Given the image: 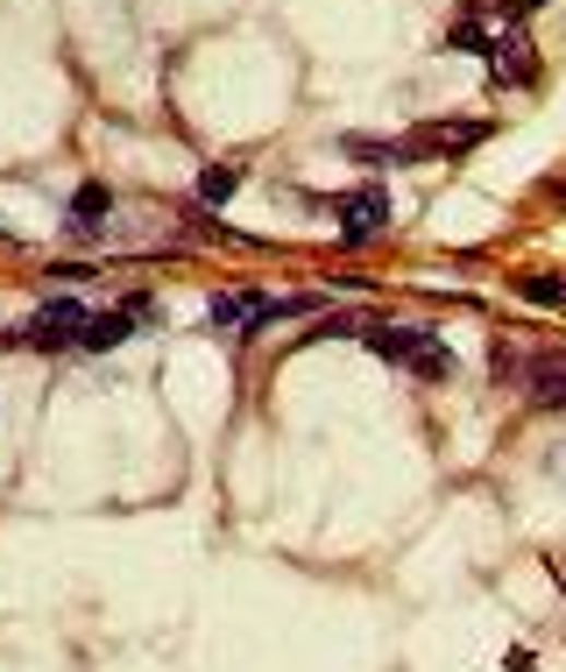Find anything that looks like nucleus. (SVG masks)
Returning a JSON list of instances; mask_svg holds the SVG:
<instances>
[{
  "instance_id": "nucleus-1",
  "label": "nucleus",
  "mask_w": 566,
  "mask_h": 672,
  "mask_svg": "<svg viewBox=\"0 0 566 672\" xmlns=\"http://www.w3.org/2000/svg\"><path fill=\"white\" fill-rule=\"evenodd\" d=\"M85 319H93L85 305H71V297H50V305H43L36 319L22 326V340H28V347H43V354H57V347H79Z\"/></svg>"
},
{
  "instance_id": "nucleus-2",
  "label": "nucleus",
  "mask_w": 566,
  "mask_h": 672,
  "mask_svg": "<svg viewBox=\"0 0 566 672\" xmlns=\"http://www.w3.org/2000/svg\"><path fill=\"white\" fill-rule=\"evenodd\" d=\"M362 340L382 354V362H411V368L439 347V340H432V326H362Z\"/></svg>"
},
{
  "instance_id": "nucleus-3",
  "label": "nucleus",
  "mask_w": 566,
  "mask_h": 672,
  "mask_svg": "<svg viewBox=\"0 0 566 672\" xmlns=\"http://www.w3.org/2000/svg\"><path fill=\"white\" fill-rule=\"evenodd\" d=\"M340 220H347V227H340V241H347V248H362L368 234H376L382 220H390V199H382V185L347 191V199H340Z\"/></svg>"
},
{
  "instance_id": "nucleus-4",
  "label": "nucleus",
  "mask_w": 566,
  "mask_h": 672,
  "mask_svg": "<svg viewBox=\"0 0 566 672\" xmlns=\"http://www.w3.org/2000/svg\"><path fill=\"white\" fill-rule=\"evenodd\" d=\"M135 333V311H93V319H85V333H79V347H93V354H107V347H121V340Z\"/></svg>"
},
{
  "instance_id": "nucleus-5",
  "label": "nucleus",
  "mask_w": 566,
  "mask_h": 672,
  "mask_svg": "<svg viewBox=\"0 0 566 672\" xmlns=\"http://www.w3.org/2000/svg\"><path fill=\"white\" fill-rule=\"evenodd\" d=\"M488 50H496V57H488V64H496V79H510V85H531V79H539L524 36H503V43H488Z\"/></svg>"
},
{
  "instance_id": "nucleus-6",
  "label": "nucleus",
  "mask_w": 566,
  "mask_h": 672,
  "mask_svg": "<svg viewBox=\"0 0 566 672\" xmlns=\"http://www.w3.org/2000/svg\"><path fill=\"white\" fill-rule=\"evenodd\" d=\"M241 163H205V170H199V205H227L234 199V191H241Z\"/></svg>"
},
{
  "instance_id": "nucleus-7",
  "label": "nucleus",
  "mask_w": 566,
  "mask_h": 672,
  "mask_svg": "<svg viewBox=\"0 0 566 672\" xmlns=\"http://www.w3.org/2000/svg\"><path fill=\"white\" fill-rule=\"evenodd\" d=\"M107 205H114V191H107V185H79V191H71V234H93Z\"/></svg>"
},
{
  "instance_id": "nucleus-8",
  "label": "nucleus",
  "mask_w": 566,
  "mask_h": 672,
  "mask_svg": "<svg viewBox=\"0 0 566 672\" xmlns=\"http://www.w3.org/2000/svg\"><path fill=\"white\" fill-rule=\"evenodd\" d=\"M517 291H524L531 305H545V311H559V305H566V276H545V269H539V276H524Z\"/></svg>"
},
{
  "instance_id": "nucleus-9",
  "label": "nucleus",
  "mask_w": 566,
  "mask_h": 672,
  "mask_svg": "<svg viewBox=\"0 0 566 672\" xmlns=\"http://www.w3.org/2000/svg\"><path fill=\"white\" fill-rule=\"evenodd\" d=\"M418 376H425V382H446V376H453V354H446V347H432L425 362H418Z\"/></svg>"
},
{
  "instance_id": "nucleus-10",
  "label": "nucleus",
  "mask_w": 566,
  "mask_h": 672,
  "mask_svg": "<svg viewBox=\"0 0 566 672\" xmlns=\"http://www.w3.org/2000/svg\"><path fill=\"white\" fill-rule=\"evenodd\" d=\"M446 43H453V50H482L488 36H482V22H474V14H468V22H460V28H453V36H446Z\"/></svg>"
},
{
  "instance_id": "nucleus-11",
  "label": "nucleus",
  "mask_w": 566,
  "mask_h": 672,
  "mask_svg": "<svg viewBox=\"0 0 566 672\" xmlns=\"http://www.w3.org/2000/svg\"><path fill=\"white\" fill-rule=\"evenodd\" d=\"M531 8H545V0H517V14H531Z\"/></svg>"
}]
</instances>
